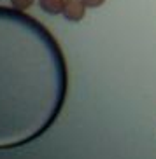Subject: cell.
<instances>
[{
	"mask_svg": "<svg viewBox=\"0 0 156 159\" xmlns=\"http://www.w3.org/2000/svg\"><path fill=\"white\" fill-rule=\"evenodd\" d=\"M33 2H35V0H11V5H12V9H16V11H26L33 5Z\"/></svg>",
	"mask_w": 156,
	"mask_h": 159,
	"instance_id": "3",
	"label": "cell"
},
{
	"mask_svg": "<svg viewBox=\"0 0 156 159\" xmlns=\"http://www.w3.org/2000/svg\"><path fill=\"white\" fill-rule=\"evenodd\" d=\"M63 5H65V0H39V7L46 14H51V16L62 14Z\"/></svg>",
	"mask_w": 156,
	"mask_h": 159,
	"instance_id": "2",
	"label": "cell"
},
{
	"mask_svg": "<svg viewBox=\"0 0 156 159\" xmlns=\"http://www.w3.org/2000/svg\"><path fill=\"white\" fill-rule=\"evenodd\" d=\"M86 4V7L88 9H97V7H100V5L105 4V0H83Z\"/></svg>",
	"mask_w": 156,
	"mask_h": 159,
	"instance_id": "4",
	"label": "cell"
},
{
	"mask_svg": "<svg viewBox=\"0 0 156 159\" xmlns=\"http://www.w3.org/2000/svg\"><path fill=\"white\" fill-rule=\"evenodd\" d=\"M86 4L83 0H65V5H63V11L62 14L67 21H70V23H79L83 21L86 14Z\"/></svg>",
	"mask_w": 156,
	"mask_h": 159,
	"instance_id": "1",
	"label": "cell"
}]
</instances>
